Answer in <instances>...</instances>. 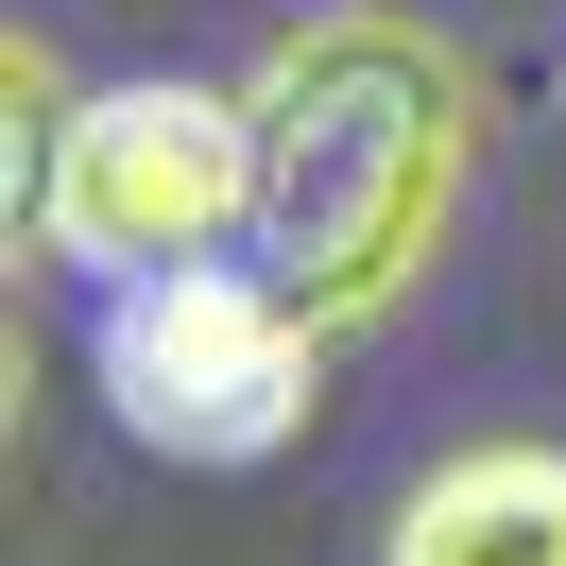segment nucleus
I'll return each mask as SVG.
<instances>
[{
  "label": "nucleus",
  "instance_id": "1",
  "mask_svg": "<svg viewBox=\"0 0 566 566\" xmlns=\"http://www.w3.org/2000/svg\"><path fill=\"white\" fill-rule=\"evenodd\" d=\"M258 275L344 344V326L412 310V275L447 258L463 172H481V70L395 0H326L258 52Z\"/></svg>",
  "mask_w": 566,
  "mask_h": 566
},
{
  "label": "nucleus",
  "instance_id": "2",
  "mask_svg": "<svg viewBox=\"0 0 566 566\" xmlns=\"http://www.w3.org/2000/svg\"><path fill=\"white\" fill-rule=\"evenodd\" d=\"M310 360H326V326L258 258H172V275H120V310H104V412L155 463H258L310 429Z\"/></svg>",
  "mask_w": 566,
  "mask_h": 566
},
{
  "label": "nucleus",
  "instance_id": "3",
  "mask_svg": "<svg viewBox=\"0 0 566 566\" xmlns=\"http://www.w3.org/2000/svg\"><path fill=\"white\" fill-rule=\"evenodd\" d=\"M258 223V104L241 86H189V70H138V86H86L70 104V155L35 189V241L86 258V275H172V258H223Z\"/></svg>",
  "mask_w": 566,
  "mask_h": 566
},
{
  "label": "nucleus",
  "instance_id": "4",
  "mask_svg": "<svg viewBox=\"0 0 566 566\" xmlns=\"http://www.w3.org/2000/svg\"><path fill=\"white\" fill-rule=\"evenodd\" d=\"M378 566H566V447L549 429H481L395 497Z\"/></svg>",
  "mask_w": 566,
  "mask_h": 566
}]
</instances>
